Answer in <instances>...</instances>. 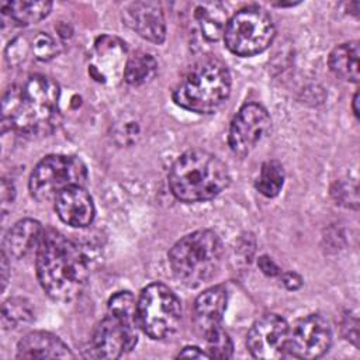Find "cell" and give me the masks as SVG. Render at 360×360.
<instances>
[{
	"label": "cell",
	"mask_w": 360,
	"mask_h": 360,
	"mask_svg": "<svg viewBox=\"0 0 360 360\" xmlns=\"http://www.w3.org/2000/svg\"><path fill=\"white\" fill-rule=\"evenodd\" d=\"M257 264H259L260 270L264 274H267V276H277V274H280V267L269 256H260L259 260H257Z\"/></svg>",
	"instance_id": "83f0119b"
},
{
	"label": "cell",
	"mask_w": 360,
	"mask_h": 360,
	"mask_svg": "<svg viewBox=\"0 0 360 360\" xmlns=\"http://www.w3.org/2000/svg\"><path fill=\"white\" fill-rule=\"evenodd\" d=\"M158 72L156 59L146 52H135L132 53L125 65L124 79L128 84L141 86L150 82Z\"/></svg>",
	"instance_id": "44dd1931"
},
{
	"label": "cell",
	"mask_w": 360,
	"mask_h": 360,
	"mask_svg": "<svg viewBox=\"0 0 360 360\" xmlns=\"http://www.w3.org/2000/svg\"><path fill=\"white\" fill-rule=\"evenodd\" d=\"M332 194L336 198V201H339V204L357 208L359 197H357V187L354 183L339 181L332 188Z\"/></svg>",
	"instance_id": "4316f807"
},
{
	"label": "cell",
	"mask_w": 360,
	"mask_h": 360,
	"mask_svg": "<svg viewBox=\"0 0 360 360\" xmlns=\"http://www.w3.org/2000/svg\"><path fill=\"white\" fill-rule=\"evenodd\" d=\"M44 232L45 231L38 221L31 218L21 219L8 229L4 238L3 252L10 257L22 259L34 249H38Z\"/></svg>",
	"instance_id": "e0dca14e"
},
{
	"label": "cell",
	"mask_w": 360,
	"mask_h": 360,
	"mask_svg": "<svg viewBox=\"0 0 360 360\" xmlns=\"http://www.w3.org/2000/svg\"><path fill=\"white\" fill-rule=\"evenodd\" d=\"M17 357L24 360L37 359H73L70 349L55 335L44 330L25 335L17 345Z\"/></svg>",
	"instance_id": "2e32d148"
},
{
	"label": "cell",
	"mask_w": 360,
	"mask_h": 360,
	"mask_svg": "<svg viewBox=\"0 0 360 360\" xmlns=\"http://www.w3.org/2000/svg\"><path fill=\"white\" fill-rule=\"evenodd\" d=\"M287 322L276 315L267 314L257 319L248 333V347L253 357L277 360L287 353L288 339Z\"/></svg>",
	"instance_id": "7c38bea8"
},
{
	"label": "cell",
	"mask_w": 360,
	"mask_h": 360,
	"mask_svg": "<svg viewBox=\"0 0 360 360\" xmlns=\"http://www.w3.org/2000/svg\"><path fill=\"white\" fill-rule=\"evenodd\" d=\"M125 24L142 38L160 44L166 37L165 17L160 6L155 1H135L124 11Z\"/></svg>",
	"instance_id": "4fadbf2b"
},
{
	"label": "cell",
	"mask_w": 360,
	"mask_h": 360,
	"mask_svg": "<svg viewBox=\"0 0 360 360\" xmlns=\"http://www.w3.org/2000/svg\"><path fill=\"white\" fill-rule=\"evenodd\" d=\"M14 195H15V191H14L13 184L8 183L6 179H3V181H1V208H3V212L6 211V205L11 204L14 201Z\"/></svg>",
	"instance_id": "f1b7e54d"
},
{
	"label": "cell",
	"mask_w": 360,
	"mask_h": 360,
	"mask_svg": "<svg viewBox=\"0 0 360 360\" xmlns=\"http://www.w3.org/2000/svg\"><path fill=\"white\" fill-rule=\"evenodd\" d=\"M55 201V210L59 218L76 228L87 226L94 218V204L83 186H72L60 191Z\"/></svg>",
	"instance_id": "5bb4252c"
},
{
	"label": "cell",
	"mask_w": 360,
	"mask_h": 360,
	"mask_svg": "<svg viewBox=\"0 0 360 360\" xmlns=\"http://www.w3.org/2000/svg\"><path fill=\"white\" fill-rule=\"evenodd\" d=\"M7 270H8V266H7V257H6V253L3 252L1 255V290H4L6 287V283H7Z\"/></svg>",
	"instance_id": "1f68e13d"
},
{
	"label": "cell",
	"mask_w": 360,
	"mask_h": 360,
	"mask_svg": "<svg viewBox=\"0 0 360 360\" xmlns=\"http://www.w3.org/2000/svg\"><path fill=\"white\" fill-rule=\"evenodd\" d=\"M193 18L201 32V35L208 41H217L224 35L228 18L226 10L221 3L204 1L194 6Z\"/></svg>",
	"instance_id": "ac0fdd59"
},
{
	"label": "cell",
	"mask_w": 360,
	"mask_h": 360,
	"mask_svg": "<svg viewBox=\"0 0 360 360\" xmlns=\"http://www.w3.org/2000/svg\"><path fill=\"white\" fill-rule=\"evenodd\" d=\"M207 345H208V354L210 357L215 359H229L232 357V342L228 336V333L221 328L217 332L211 333L210 336L205 338Z\"/></svg>",
	"instance_id": "d4e9b609"
},
{
	"label": "cell",
	"mask_w": 360,
	"mask_h": 360,
	"mask_svg": "<svg viewBox=\"0 0 360 360\" xmlns=\"http://www.w3.org/2000/svg\"><path fill=\"white\" fill-rule=\"evenodd\" d=\"M231 91V76L218 59H202L193 65L173 91L177 105L198 114L218 110Z\"/></svg>",
	"instance_id": "277c9868"
},
{
	"label": "cell",
	"mask_w": 360,
	"mask_h": 360,
	"mask_svg": "<svg viewBox=\"0 0 360 360\" xmlns=\"http://www.w3.org/2000/svg\"><path fill=\"white\" fill-rule=\"evenodd\" d=\"M226 165L215 155L193 149L173 163L169 173L172 193L181 201H207L218 195L229 184Z\"/></svg>",
	"instance_id": "3957f363"
},
{
	"label": "cell",
	"mask_w": 360,
	"mask_h": 360,
	"mask_svg": "<svg viewBox=\"0 0 360 360\" xmlns=\"http://www.w3.org/2000/svg\"><path fill=\"white\" fill-rule=\"evenodd\" d=\"M270 129V117L267 111L256 103L245 104L233 117L228 142L232 152L238 156H246L266 136Z\"/></svg>",
	"instance_id": "8fae6325"
},
{
	"label": "cell",
	"mask_w": 360,
	"mask_h": 360,
	"mask_svg": "<svg viewBox=\"0 0 360 360\" xmlns=\"http://www.w3.org/2000/svg\"><path fill=\"white\" fill-rule=\"evenodd\" d=\"M228 302V292L222 285H215L198 295L194 305L195 326L204 338L221 329L222 316Z\"/></svg>",
	"instance_id": "9a60e30c"
},
{
	"label": "cell",
	"mask_w": 360,
	"mask_h": 360,
	"mask_svg": "<svg viewBox=\"0 0 360 360\" xmlns=\"http://www.w3.org/2000/svg\"><path fill=\"white\" fill-rule=\"evenodd\" d=\"M138 302H135L134 295L129 291H120L114 294L108 301V311L110 314L138 322V311H136Z\"/></svg>",
	"instance_id": "cb8c5ba5"
},
{
	"label": "cell",
	"mask_w": 360,
	"mask_h": 360,
	"mask_svg": "<svg viewBox=\"0 0 360 360\" xmlns=\"http://www.w3.org/2000/svg\"><path fill=\"white\" fill-rule=\"evenodd\" d=\"M274 32L270 14L260 7L250 6L239 10L228 20L224 39L232 53L253 56L271 44Z\"/></svg>",
	"instance_id": "52a82bcc"
},
{
	"label": "cell",
	"mask_w": 360,
	"mask_h": 360,
	"mask_svg": "<svg viewBox=\"0 0 360 360\" xmlns=\"http://www.w3.org/2000/svg\"><path fill=\"white\" fill-rule=\"evenodd\" d=\"M138 323L152 339H165L176 333L181 323V304L165 284L145 287L138 300Z\"/></svg>",
	"instance_id": "8992f818"
},
{
	"label": "cell",
	"mask_w": 360,
	"mask_h": 360,
	"mask_svg": "<svg viewBox=\"0 0 360 360\" xmlns=\"http://www.w3.org/2000/svg\"><path fill=\"white\" fill-rule=\"evenodd\" d=\"M138 326L139 323L135 321L110 314L96 326L90 339L89 354L97 359H117L122 356L136 345Z\"/></svg>",
	"instance_id": "9c48e42d"
},
{
	"label": "cell",
	"mask_w": 360,
	"mask_h": 360,
	"mask_svg": "<svg viewBox=\"0 0 360 360\" xmlns=\"http://www.w3.org/2000/svg\"><path fill=\"white\" fill-rule=\"evenodd\" d=\"M284 184V169L277 160H267L260 169L256 188L266 197H276Z\"/></svg>",
	"instance_id": "7402d4cb"
},
{
	"label": "cell",
	"mask_w": 360,
	"mask_h": 360,
	"mask_svg": "<svg viewBox=\"0 0 360 360\" xmlns=\"http://www.w3.org/2000/svg\"><path fill=\"white\" fill-rule=\"evenodd\" d=\"M359 42H346L336 46L329 55L330 70L343 80L357 83L359 82Z\"/></svg>",
	"instance_id": "d6986e66"
},
{
	"label": "cell",
	"mask_w": 360,
	"mask_h": 360,
	"mask_svg": "<svg viewBox=\"0 0 360 360\" xmlns=\"http://www.w3.org/2000/svg\"><path fill=\"white\" fill-rule=\"evenodd\" d=\"M87 179L86 165L76 156L49 155L32 170L30 191L38 201L55 200L68 187L83 186Z\"/></svg>",
	"instance_id": "ba28073f"
},
{
	"label": "cell",
	"mask_w": 360,
	"mask_h": 360,
	"mask_svg": "<svg viewBox=\"0 0 360 360\" xmlns=\"http://www.w3.org/2000/svg\"><path fill=\"white\" fill-rule=\"evenodd\" d=\"M332 342L330 326L318 314L298 319L288 330L287 353L298 359H316L325 354Z\"/></svg>",
	"instance_id": "30bf717a"
},
{
	"label": "cell",
	"mask_w": 360,
	"mask_h": 360,
	"mask_svg": "<svg viewBox=\"0 0 360 360\" xmlns=\"http://www.w3.org/2000/svg\"><path fill=\"white\" fill-rule=\"evenodd\" d=\"M32 321V308L24 298H10L3 304L1 323L6 329H14Z\"/></svg>",
	"instance_id": "603a6c76"
},
{
	"label": "cell",
	"mask_w": 360,
	"mask_h": 360,
	"mask_svg": "<svg viewBox=\"0 0 360 360\" xmlns=\"http://www.w3.org/2000/svg\"><path fill=\"white\" fill-rule=\"evenodd\" d=\"M353 112L356 117H359V93H356L353 97Z\"/></svg>",
	"instance_id": "d6a6232c"
},
{
	"label": "cell",
	"mask_w": 360,
	"mask_h": 360,
	"mask_svg": "<svg viewBox=\"0 0 360 360\" xmlns=\"http://www.w3.org/2000/svg\"><path fill=\"white\" fill-rule=\"evenodd\" d=\"M224 248L218 235L200 229L181 238L169 252V263L177 280L187 287H198L219 269Z\"/></svg>",
	"instance_id": "5b68a950"
},
{
	"label": "cell",
	"mask_w": 360,
	"mask_h": 360,
	"mask_svg": "<svg viewBox=\"0 0 360 360\" xmlns=\"http://www.w3.org/2000/svg\"><path fill=\"white\" fill-rule=\"evenodd\" d=\"M37 274L52 300L69 302L82 294L89 269L84 255L72 240L48 229L37 249Z\"/></svg>",
	"instance_id": "7a4b0ae2"
},
{
	"label": "cell",
	"mask_w": 360,
	"mask_h": 360,
	"mask_svg": "<svg viewBox=\"0 0 360 360\" xmlns=\"http://www.w3.org/2000/svg\"><path fill=\"white\" fill-rule=\"evenodd\" d=\"M58 83L44 75H34L13 84L1 103L3 131L13 129L24 135L49 134L59 117Z\"/></svg>",
	"instance_id": "6da1fadb"
},
{
	"label": "cell",
	"mask_w": 360,
	"mask_h": 360,
	"mask_svg": "<svg viewBox=\"0 0 360 360\" xmlns=\"http://www.w3.org/2000/svg\"><path fill=\"white\" fill-rule=\"evenodd\" d=\"M283 284L287 290H298L302 285V278L297 273H284L281 277Z\"/></svg>",
	"instance_id": "f546056e"
},
{
	"label": "cell",
	"mask_w": 360,
	"mask_h": 360,
	"mask_svg": "<svg viewBox=\"0 0 360 360\" xmlns=\"http://www.w3.org/2000/svg\"><path fill=\"white\" fill-rule=\"evenodd\" d=\"M177 357H191V359H208L210 354L205 353L204 350H201L200 347H195V346H187L184 347L179 354Z\"/></svg>",
	"instance_id": "4dcf8cb0"
},
{
	"label": "cell",
	"mask_w": 360,
	"mask_h": 360,
	"mask_svg": "<svg viewBox=\"0 0 360 360\" xmlns=\"http://www.w3.org/2000/svg\"><path fill=\"white\" fill-rule=\"evenodd\" d=\"M52 8L51 1L45 0H18L1 4L3 15H7L18 25H30L45 18Z\"/></svg>",
	"instance_id": "ffe728a7"
},
{
	"label": "cell",
	"mask_w": 360,
	"mask_h": 360,
	"mask_svg": "<svg viewBox=\"0 0 360 360\" xmlns=\"http://www.w3.org/2000/svg\"><path fill=\"white\" fill-rule=\"evenodd\" d=\"M31 51L37 59L49 60L58 55L59 45L51 35H48L45 32H38L32 38Z\"/></svg>",
	"instance_id": "484cf974"
}]
</instances>
